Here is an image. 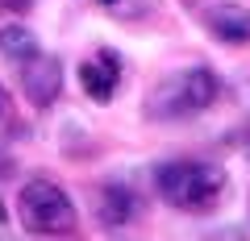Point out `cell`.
<instances>
[{
    "label": "cell",
    "instance_id": "cell-7",
    "mask_svg": "<svg viewBox=\"0 0 250 241\" xmlns=\"http://www.w3.org/2000/svg\"><path fill=\"white\" fill-rule=\"evenodd\" d=\"M208 29L221 42H250V9H217L208 17Z\"/></svg>",
    "mask_w": 250,
    "mask_h": 241
},
{
    "label": "cell",
    "instance_id": "cell-1",
    "mask_svg": "<svg viewBox=\"0 0 250 241\" xmlns=\"http://www.w3.org/2000/svg\"><path fill=\"white\" fill-rule=\"evenodd\" d=\"M159 196L184 212H213L225 196V170L213 162H167L154 170Z\"/></svg>",
    "mask_w": 250,
    "mask_h": 241
},
{
    "label": "cell",
    "instance_id": "cell-11",
    "mask_svg": "<svg viewBox=\"0 0 250 241\" xmlns=\"http://www.w3.org/2000/svg\"><path fill=\"white\" fill-rule=\"evenodd\" d=\"M0 221H4V208H0Z\"/></svg>",
    "mask_w": 250,
    "mask_h": 241
},
{
    "label": "cell",
    "instance_id": "cell-10",
    "mask_svg": "<svg viewBox=\"0 0 250 241\" xmlns=\"http://www.w3.org/2000/svg\"><path fill=\"white\" fill-rule=\"evenodd\" d=\"M100 4H117V0H100Z\"/></svg>",
    "mask_w": 250,
    "mask_h": 241
},
{
    "label": "cell",
    "instance_id": "cell-4",
    "mask_svg": "<svg viewBox=\"0 0 250 241\" xmlns=\"http://www.w3.org/2000/svg\"><path fill=\"white\" fill-rule=\"evenodd\" d=\"M59 83H62V63L54 58V54H42V50H38L34 58L21 63V88H25V100H29V104H38V108L54 104Z\"/></svg>",
    "mask_w": 250,
    "mask_h": 241
},
{
    "label": "cell",
    "instance_id": "cell-9",
    "mask_svg": "<svg viewBox=\"0 0 250 241\" xmlns=\"http://www.w3.org/2000/svg\"><path fill=\"white\" fill-rule=\"evenodd\" d=\"M9 116H13V104H9V92H4V83H0V133L9 129Z\"/></svg>",
    "mask_w": 250,
    "mask_h": 241
},
{
    "label": "cell",
    "instance_id": "cell-3",
    "mask_svg": "<svg viewBox=\"0 0 250 241\" xmlns=\"http://www.w3.org/2000/svg\"><path fill=\"white\" fill-rule=\"evenodd\" d=\"M217 92H221L217 75L208 71V67H192V71L167 79L159 92H154L150 112H159V116H188V112H200V108H208V104L217 100Z\"/></svg>",
    "mask_w": 250,
    "mask_h": 241
},
{
    "label": "cell",
    "instance_id": "cell-6",
    "mask_svg": "<svg viewBox=\"0 0 250 241\" xmlns=\"http://www.w3.org/2000/svg\"><path fill=\"white\" fill-rule=\"evenodd\" d=\"M100 221L108 224V229H117V224H129L138 216V196L129 187H121V183H108L104 191H100Z\"/></svg>",
    "mask_w": 250,
    "mask_h": 241
},
{
    "label": "cell",
    "instance_id": "cell-5",
    "mask_svg": "<svg viewBox=\"0 0 250 241\" xmlns=\"http://www.w3.org/2000/svg\"><path fill=\"white\" fill-rule=\"evenodd\" d=\"M80 83H83V92H88L96 104H108V100H113V92H117V83H121V58L104 46L92 63L80 67Z\"/></svg>",
    "mask_w": 250,
    "mask_h": 241
},
{
    "label": "cell",
    "instance_id": "cell-8",
    "mask_svg": "<svg viewBox=\"0 0 250 241\" xmlns=\"http://www.w3.org/2000/svg\"><path fill=\"white\" fill-rule=\"evenodd\" d=\"M0 54L13 58V63H25V58L38 54V37L29 34L25 25H4L0 29Z\"/></svg>",
    "mask_w": 250,
    "mask_h": 241
},
{
    "label": "cell",
    "instance_id": "cell-2",
    "mask_svg": "<svg viewBox=\"0 0 250 241\" xmlns=\"http://www.w3.org/2000/svg\"><path fill=\"white\" fill-rule=\"evenodd\" d=\"M17 221L25 224V233L34 237H67L80 224L71 196L50 183V179H29L17 196Z\"/></svg>",
    "mask_w": 250,
    "mask_h": 241
}]
</instances>
